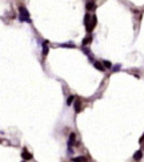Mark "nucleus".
Here are the masks:
<instances>
[{
	"mask_svg": "<svg viewBox=\"0 0 144 162\" xmlns=\"http://www.w3.org/2000/svg\"><path fill=\"white\" fill-rule=\"evenodd\" d=\"M74 109H75V111L76 112H80L81 111V101H75L74 102Z\"/></svg>",
	"mask_w": 144,
	"mask_h": 162,
	"instance_id": "4",
	"label": "nucleus"
},
{
	"mask_svg": "<svg viewBox=\"0 0 144 162\" xmlns=\"http://www.w3.org/2000/svg\"><path fill=\"white\" fill-rule=\"evenodd\" d=\"M142 156H143V153H142L141 150H137V152L134 154V159H135L136 161H139V160L142 159Z\"/></svg>",
	"mask_w": 144,
	"mask_h": 162,
	"instance_id": "7",
	"label": "nucleus"
},
{
	"mask_svg": "<svg viewBox=\"0 0 144 162\" xmlns=\"http://www.w3.org/2000/svg\"><path fill=\"white\" fill-rule=\"evenodd\" d=\"M61 48H75L74 44H61Z\"/></svg>",
	"mask_w": 144,
	"mask_h": 162,
	"instance_id": "13",
	"label": "nucleus"
},
{
	"mask_svg": "<svg viewBox=\"0 0 144 162\" xmlns=\"http://www.w3.org/2000/svg\"><path fill=\"white\" fill-rule=\"evenodd\" d=\"M103 64H104V65H105V67H107V68H111V67H112L111 61H107V60H104V61H103Z\"/></svg>",
	"mask_w": 144,
	"mask_h": 162,
	"instance_id": "12",
	"label": "nucleus"
},
{
	"mask_svg": "<svg viewBox=\"0 0 144 162\" xmlns=\"http://www.w3.org/2000/svg\"><path fill=\"white\" fill-rule=\"evenodd\" d=\"M93 6H95V4H93V2H88V4H86V7H88V9H93V8H92Z\"/></svg>",
	"mask_w": 144,
	"mask_h": 162,
	"instance_id": "14",
	"label": "nucleus"
},
{
	"mask_svg": "<svg viewBox=\"0 0 144 162\" xmlns=\"http://www.w3.org/2000/svg\"><path fill=\"white\" fill-rule=\"evenodd\" d=\"M20 20L21 21H27V22H31V20L29 19V13L24 7H20Z\"/></svg>",
	"mask_w": 144,
	"mask_h": 162,
	"instance_id": "1",
	"label": "nucleus"
},
{
	"mask_svg": "<svg viewBox=\"0 0 144 162\" xmlns=\"http://www.w3.org/2000/svg\"><path fill=\"white\" fill-rule=\"evenodd\" d=\"M96 23H97V18H96V15H93V16H91V22H89V24L86 26V30L92 31L95 26H96Z\"/></svg>",
	"mask_w": 144,
	"mask_h": 162,
	"instance_id": "2",
	"label": "nucleus"
},
{
	"mask_svg": "<svg viewBox=\"0 0 144 162\" xmlns=\"http://www.w3.org/2000/svg\"><path fill=\"white\" fill-rule=\"evenodd\" d=\"M93 65H95V67H96L97 70H99V71H105V67L103 66L101 63H99V61H95Z\"/></svg>",
	"mask_w": 144,
	"mask_h": 162,
	"instance_id": "5",
	"label": "nucleus"
},
{
	"mask_svg": "<svg viewBox=\"0 0 144 162\" xmlns=\"http://www.w3.org/2000/svg\"><path fill=\"white\" fill-rule=\"evenodd\" d=\"M120 67H121V65H117V66H115V67L113 68V71H114V72H117L118 70H120Z\"/></svg>",
	"mask_w": 144,
	"mask_h": 162,
	"instance_id": "16",
	"label": "nucleus"
},
{
	"mask_svg": "<svg viewBox=\"0 0 144 162\" xmlns=\"http://www.w3.org/2000/svg\"><path fill=\"white\" fill-rule=\"evenodd\" d=\"M23 162H24V161H23Z\"/></svg>",
	"mask_w": 144,
	"mask_h": 162,
	"instance_id": "17",
	"label": "nucleus"
},
{
	"mask_svg": "<svg viewBox=\"0 0 144 162\" xmlns=\"http://www.w3.org/2000/svg\"><path fill=\"white\" fill-rule=\"evenodd\" d=\"M22 157H23L24 160H30V159L32 157V155H31L30 153H28L27 150H23V153H22Z\"/></svg>",
	"mask_w": 144,
	"mask_h": 162,
	"instance_id": "8",
	"label": "nucleus"
},
{
	"mask_svg": "<svg viewBox=\"0 0 144 162\" xmlns=\"http://www.w3.org/2000/svg\"><path fill=\"white\" fill-rule=\"evenodd\" d=\"M75 133H70V136H69V141H68V146L70 147L72 145H74V143H75Z\"/></svg>",
	"mask_w": 144,
	"mask_h": 162,
	"instance_id": "6",
	"label": "nucleus"
},
{
	"mask_svg": "<svg viewBox=\"0 0 144 162\" xmlns=\"http://www.w3.org/2000/svg\"><path fill=\"white\" fill-rule=\"evenodd\" d=\"M91 41H92L91 36H88L86 38H84V39H83V45H86V44H89V43H90Z\"/></svg>",
	"mask_w": 144,
	"mask_h": 162,
	"instance_id": "10",
	"label": "nucleus"
},
{
	"mask_svg": "<svg viewBox=\"0 0 144 162\" xmlns=\"http://www.w3.org/2000/svg\"><path fill=\"white\" fill-rule=\"evenodd\" d=\"M72 161H73V162H85V161H86V159H85L84 156H79V157H75V159H73Z\"/></svg>",
	"mask_w": 144,
	"mask_h": 162,
	"instance_id": "9",
	"label": "nucleus"
},
{
	"mask_svg": "<svg viewBox=\"0 0 144 162\" xmlns=\"http://www.w3.org/2000/svg\"><path fill=\"white\" fill-rule=\"evenodd\" d=\"M90 20H91V18H90V15H89V14H86V15H85V19H84V23H85V26H88V24H89Z\"/></svg>",
	"mask_w": 144,
	"mask_h": 162,
	"instance_id": "11",
	"label": "nucleus"
},
{
	"mask_svg": "<svg viewBox=\"0 0 144 162\" xmlns=\"http://www.w3.org/2000/svg\"><path fill=\"white\" fill-rule=\"evenodd\" d=\"M48 42H45V43H43V56L45 57L48 54Z\"/></svg>",
	"mask_w": 144,
	"mask_h": 162,
	"instance_id": "3",
	"label": "nucleus"
},
{
	"mask_svg": "<svg viewBox=\"0 0 144 162\" xmlns=\"http://www.w3.org/2000/svg\"><path fill=\"white\" fill-rule=\"evenodd\" d=\"M73 101H74V96H69L68 97V101H67V104H68V105H70Z\"/></svg>",
	"mask_w": 144,
	"mask_h": 162,
	"instance_id": "15",
	"label": "nucleus"
}]
</instances>
